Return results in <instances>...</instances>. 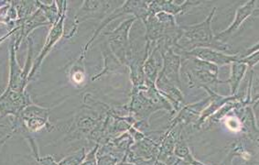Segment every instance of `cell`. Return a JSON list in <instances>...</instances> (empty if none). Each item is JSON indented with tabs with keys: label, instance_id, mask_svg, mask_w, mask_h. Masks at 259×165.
<instances>
[{
	"label": "cell",
	"instance_id": "cell-1",
	"mask_svg": "<svg viewBox=\"0 0 259 165\" xmlns=\"http://www.w3.org/2000/svg\"><path fill=\"white\" fill-rule=\"evenodd\" d=\"M33 104L27 91L18 92L7 90L0 96V117H18L25 107Z\"/></svg>",
	"mask_w": 259,
	"mask_h": 165
},
{
	"label": "cell",
	"instance_id": "cell-2",
	"mask_svg": "<svg viewBox=\"0 0 259 165\" xmlns=\"http://www.w3.org/2000/svg\"><path fill=\"white\" fill-rule=\"evenodd\" d=\"M16 49H15V37L11 40L10 48V80L7 90L24 92L26 87L29 82V76L25 73L23 68L19 65L16 57Z\"/></svg>",
	"mask_w": 259,
	"mask_h": 165
},
{
	"label": "cell",
	"instance_id": "cell-3",
	"mask_svg": "<svg viewBox=\"0 0 259 165\" xmlns=\"http://www.w3.org/2000/svg\"><path fill=\"white\" fill-rule=\"evenodd\" d=\"M64 18H65V10H63L62 14L60 13V15H59L58 20L55 21L53 29H51V31L49 33L48 38H47V40L45 43L44 48L41 50L38 58L35 60L33 65H32V68L30 70V73L29 74V82L36 75V73L40 67L44 58L46 57V55L50 53V51L53 49V46L57 43L58 39H60L61 36L63 34Z\"/></svg>",
	"mask_w": 259,
	"mask_h": 165
},
{
	"label": "cell",
	"instance_id": "cell-4",
	"mask_svg": "<svg viewBox=\"0 0 259 165\" xmlns=\"http://www.w3.org/2000/svg\"><path fill=\"white\" fill-rule=\"evenodd\" d=\"M84 157V152L83 150L75 153L74 155H71L65 158L64 160H62L59 165H78Z\"/></svg>",
	"mask_w": 259,
	"mask_h": 165
},
{
	"label": "cell",
	"instance_id": "cell-5",
	"mask_svg": "<svg viewBox=\"0 0 259 165\" xmlns=\"http://www.w3.org/2000/svg\"><path fill=\"white\" fill-rule=\"evenodd\" d=\"M36 160L41 165H59L55 162V160H53L52 156H47V157H44V158L38 157Z\"/></svg>",
	"mask_w": 259,
	"mask_h": 165
},
{
	"label": "cell",
	"instance_id": "cell-6",
	"mask_svg": "<svg viewBox=\"0 0 259 165\" xmlns=\"http://www.w3.org/2000/svg\"><path fill=\"white\" fill-rule=\"evenodd\" d=\"M13 135H14V133H13L12 131H10V133H9V134H7L4 138H1V139H0V151H1L2 147L4 146V144L7 142V141H8V140H10V138L13 136Z\"/></svg>",
	"mask_w": 259,
	"mask_h": 165
},
{
	"label": "cell",
	"instance_id": "cell-7",
	"mask_svg": "<svg viewBox=\"0 0 259 165\" xmlns=\"http://www.w3.org/2000/svg\"><path fill=\"white\" fill-rule=\"evenodd\" d=\"M8 125H5V124H2V123H0V128H7Z\"/></svg>",
	"mask_w": 259,
	"mask_h": 165
}]
</instances>
